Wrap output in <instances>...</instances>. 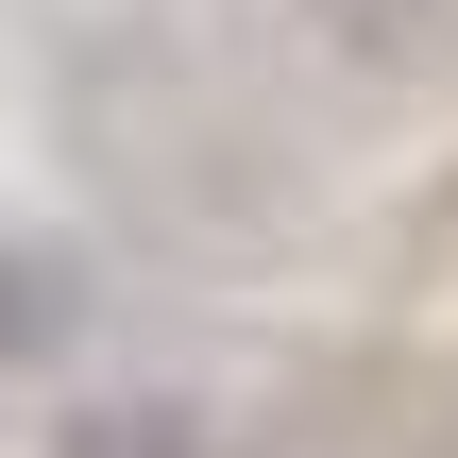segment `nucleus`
<instances>
[{"label": "nucleus", "instance_id": "1", "mask_svg": "<svg viewBox=\"0 0 458 458\" xmlns=\"http://www.w3.org/2000/svg\"><path fill=\"white\" fill-rule=\"evenodd\" d=\"M68 323H85V272L51 238H0V357H51Z\"/></svg>", "mask_w": 458, "mask_h": 458}, {"label": "nucleus", "instance_id": "2", "mask_svg": "<svg viewBox=\"0 0 458 458\" xmlns=\"http://www.w3.org/2000/svg\"><path fill=\"white\" fill-rule=\"evenodd\" d=\"M51 458H204V425H187V408H85Z\"/></svg>", "mask_w": 458, "mask_h": 458}]
</instances>
